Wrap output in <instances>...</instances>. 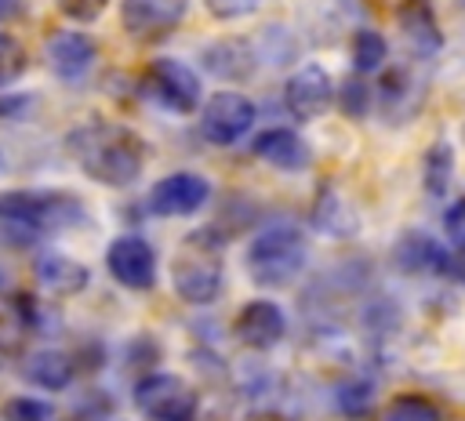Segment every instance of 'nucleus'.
<instances>
[{"instance_id": "f257e3e1", "label": "nucleus", "mask_w": 465, "mask_h": 421, "mask_svg": "<svg viewBox=\"0 0 465 421\" xmlns=\"http://www.w3.org/2000/svg\"><path fill=\"white\" fill-rule=\"evenodd\" d=\"M65 152L91 181L109 189H124L138 181L145 167V142L131 127L109 123V120L76 123L65 134Z\"/></svg>"}, {"instance_id": "f03ea898", "label": "nucleus", "mask_w": 465, "mask_h": 421, "mask_svg": "<svg viewBox=\"0 0 465 421\" xmlns=\"http://www.w3.org/2000/svg\"><path fill=\"white\" fill-rule=\"evenodd\" d=\"M84 218H87L84 203L73 192H58V189H7V192H0V236H4V243L29 247L44 232L80 225Z\"/></svg>"}, {"instance_id": "7ed1b4c3", "label": "nucleus", "mask_w": 465, "mask_h": 421, "mask_svg": "<svg viewBox=\"0 0 465 421\" xmlns=\"http://www.w3.org/2000/svg\"><path fill=\"white\" fill-rule=\"evenodd\" d=\"M222 250L225 240L218 229H196L182 240L174 261H171V283L174 294L189 305H211L222 294Z\"/></svg>"}, {"instance_id": "20e7f679", "label": "nucleus", "mask_w": 465, "mask_h": 421, "mask_svg": "<svg viewBox=\"0 0 465 421\" xmlns=\"http://www.w3.org/2000/svg\"><path fill=\"white\" fill-rule=\"evenodd\" d=\"M309 243L294 221H269L247 247V272L262 287H287L305 269Z\"/></svg>"}, {"instance_id": "39448f33", "label": "nucleus", "mask_w": 465, "mask_h": 421, "mask_svg": "<svg viewBox=\"0 0 465 421\" xmlns=\"http://www.w3.org/2000/svg\"><path fill=\"white\" fill-rule=\"evenodd\" d=\"M134 406L149 421H196L200 396L185 377L153 370L134 381Z\"/></svg>"}, {"instance_id": "423d86ee", "label": "nucleus", "mask_w": 465, "mask_h": 421, "mask_svg": "<svg viewBox=\"0 0 465 421\" xmlns=\"http://www.w3.org/2000/svg\"><path fill=\"white\" fill-rule=\"evenodd\" d=\"M142 91L156 105H163L167 113H178V116L200 109V98H203L200 94V76L178 58H153L142 73Z\"/></svg>"}, {"instance_id": "0eeeda50", "label": "nucleus", "mask_w": 465, "mask_h": 421, "mask_svg": "<svg viewBox=\"0 0 465 421\" xmlns=\"http://www.w3.org/2000/svg\"><path fill=\"white\" fill-rule=\"evenodd\" d=\"M254 127V102L240 91H218L200 109V134L211 145H232Z\"/></svg>"}, {"instance_id": "6e6552de", "label": "nucleus", "mask_w": 465, "mask_h": 421, "mask_svg": "<svg viewBox=\"0 0 465 421\" xmlns=\"http://www.w3.org/2000/svg\"><path fill=\"white\" fill-rule=\"evenodd\" d=\"M105 269L109 276L127 290H153L156 283V250L149 240L124 232L105 247Z\"/></svg>"}, {"instance_id": "1a4fd4ad", "label": "nucleus", "mask_w": 465, "mask_h": 421, "mask_svg": "<svg viewBox=\"0 0 465 421\" xmlns=\"http://www.w3.org/2000/svg\"><path fill=\"white\" fill-rule=\"evenodd\" d=\"M331 102H334V80H331V73H327L323 65H316V62L298 65V69L287 76V83H283V105H287V113H291L294 120H302V123L323 116V113L331 109Z\"/></svg>"}, {"instance_id": "9d476101", "label": "nucleus", "mask_w": 465, "mask_h": 421, "mask_svg": "<svg viewBox=\"0 0 465 421\" xmlns=\"http://www.w3.org/2000/svg\"><path fill=\"white\" fill-rule=\"evenodd\" d=\"M189 11V0H120V22L127 36L153 44L171 36Z\"/></svg>"}, {"instance_id": "9b49d317", "label": "nucleus", "mask_w": 465, "mask_h": 421, "mask_svg": "<svg viewBox=\"0 0 465 421\" xmlns=\"http://www.w3.org/2000/svg\"><path fill=\"white\" fill-rule=\"evenodd\" d=\"M211 200V181L196 171H174L167 178H160L149 189V207L160 218H185L196 214L203 203Z\"/></svg>"}, {"instance_id": "f8f14e48", "label": "nucleus", "mask_w": 465, "mask_h": 421, "mask_svg": "<svg viewBox=\"0 0 465 421\" xmlns=\"http://www.w3.org/2000/svg\"><path fill=\"white\" fill-rule=\"evenodd\" d=\"M232 334H236V341H240L243 348L269 352V348H276V345L283 341V334H287V316H283V308H280L276 301L254 298V301H247V305L236 312Z\"/></svg>"}, {"instance_id": "ddd939ff", "label": "nucleus", "mask_w": 465, "mask_h": 421, "mask_svg": "<svg viewBox=\"0 0 465 421\" xmlns=\"http://www.w3.org/2000/svg\"><path fill=\"white\" fill-rule=\"evenodd\" d=\"M94 58H98V44L87 33L58 29L47 36V62L58 80H69V83L84 80L94 69Z\"/></svg>"}, {"instance_id": "4468645a", "label": "nucleus", "mask_w": 465, "mask_h": 421, "mask_svg": "<svg viewBox=\"0 0 465 421\" xmlns=\"http://www.w3.org/2000/svg\"><path fill=\"white\" fill-rule=\"evenodd\" d=\"M396 22L403 29V44L411 47L414 58H432L443 47V33L432 11V0H400Z\"/></svg>"}, {"instance_id": "2eb2a0df", "label": "nucleus", "mask_w": 465, "mask_h": 421, "mask_svg": "<svg viewBox=\"0 0 465 421\" xmlns=\"http://www.w3.org/2000/svg\"><path fill=\"white\" fill-rule=\"evenodd\" d=\"M33 276H36V283H40L47 294H54V298L80 294V290L91 283L87 265L76 261V258H69V254H62V250H44V254H36Z\"/></svg>"}, {"instance_id": "dca6fc26", "label": "nucleus", "mask_w": 465, "mask_h": 421, "mask_svg": "<svg viewBox=\"0 0 465 421\" xmlns=\"http://www.w3.org/2000/svg\"><path fill=\"white\" fill-rule=\"evenodd\" d=\"M251 149H254L258 160H265V163H272V167H280V171H305V167L312 163L309 142H305L298 131H291V127H265V131L254 138Z\"/></svg>"}, {"instance_id": "f3484780", "label": "nucleus", "mask_w": 465, "mask_h": 421, "mask_svg": "<svg viewBox=\"0 0 465 421\" xmlns=\"http://www.w3.org/2000/svg\"><path fill=\"white\" fill-rule=\"evenodd\" d=\"M396 265L403 272H429V276H454V261L450 254L425 232H403L396 250H392Z\"/></svg>"}, {"instance_id": "a211bd4d", "label": "nucleus", "mask_w": 465, "mask_h": 421, "mask_svg": "<svg viewBox=\"0 0 465 421\" xmlns=\"http://www.w3.org/2000/svg\"><path fill=\"white\" fill-rule=\"evenodd\" d=\"M203 65L211 76L218 80H247L254 76V65H258V54L251 47V40L243 36H225L218 44H211L203 51Z\"/></svg>"}, {"instance_id": "6ab92c4d", "label": "nucleus", "mask_w": 465, "mask_h": 421, "mask_svg": "<svg viewBox=\"0 0 465 421\" xmlns=\"http://www.w3.org/2000/svg\"><path fill=\"white\" fill-rule=\"evenodd\" d=\"M76 370H80L76 367V356H69L62 348H40V352L25 356V363H22L25 381L36 385V388H47V392L69 388L73 377H76Z\"/></svg>"}, {"instance_id": "aec40b11", "label": "nucleus", "mask_w": 465, "mask_h": 421, "mask_svg": "<svg viewBox=\"0 0 465 421\" xmlns=\"http://www.w3.org/2000/svg\"><path fill=\"white\" fill-rule=\"evenodd\" d=\"M312 221H316V229L327 232V236H349V232H356V214H352V207L345 203V196L338 192V185H331V181H327L323 189H316Z\"/></svg>"}, {"instance_id": "412c9836", "label": "nucleus", "mask_w": 465, "mask_h": 421, "mask_svg": "<svg viewBox=\"0 0 465 421\" xmlns=\"http://www.w3.org/2000/svg\"><path fill=\"white\" fill-rule=\"evenodd\" d=\"M407 94H414V80H411V73H407V69H381L374 102H378V109H381L389 120H400L403 113L411 116V109H407Z\"/></svg>"}, {"instance_id": "4be33fe9", "label": "nucleus", "mask_w": 465, "mask_h": 421, "mask_svg": "<svg viewBox=\"0 0 465 421\" xmlns=\"http://www.w3.org/2000/svg\"><path fill=\"white\" fill-rule=\"evenodd\" d=\"M381 421H443L440 406L429 396L418 392H400L389 399V406L381 410Z\"/></svg>"}, {"instance_id": "5701e85b", "label": "nucleus", "mask_w": 465, "mask_h": 421, "mask_svg": "<svg viewBox=\"0 0 465 421\" xmlns=\"http://www.w3.org/2000/svg\"><path fill=\"white\" fill-rule=\"evenodd\" d=\"M385 58H389V44H385L381 33L360 29V33L352 36V69H356L360 76L385 69Z\"/></svg>"}, {"instance_id": "b1692460", "label": "nucleus", "mask_w": 465, "mask_h": 421, "mask_svg": "<svg viewBox=\"0 0 465 421\" xmlns=\"http://www.w3.org/2000/svg\"><path fill=\"white\" fill-rule=\"evenodd\" d=\"M450 174H454V152H450L447 142H436V145L425 152V167H421L425 192H429V196H443L447 185H450Z\"/></svg>"}, {"instance_id": "393cba45", "label": "nucleus", "mask_w": 465, "mask_h": 421, "mask_svg": "<svg viewBox=\"0 0 465 421\" xmlns=\"http://www.w3.org/2000/svg\"><path fill=\"white\" fill-rule=\"evenodd\" d=\"M25 69H29L25 44L0 29V87H11L18 76H25Z\"/></svg>"}, {"instance_id": "a878e982", "label": "nucleus", "mask_w": 465, "mask_h": 421, "mask_svg": "<svg viewBox=\"0 0 465 421\" xmlns=\"http://www.w3.org/2000/svg\"><path fill=\"white\" fill-rule=\"evenodd\" d=\"M338 102H341V113H345V116L363 120V116L371 113V105H374V91H371V87H367V80L356 73V76H349V80L341 83Z\"/></svg>"}, {"instance_id": "bb28decb", "label": "nucleus", "mask_w": 465, "mask_h": 421, "mask_svg": "<svg viewBox=\"0 0 465 421\" xmlns=\"http://www.w3.org/2000/svg\"><path fill=\"white\" fill-rule=\"evenodd\" d=\"M0 417L4 421H51L54 417V406L44 403V399H36V396H11V399H4Z\"/></svg>"}, {"instance_id": "cd10ccee", "label": "nucleus", "mask_w": 465, "mask_h": 421, "mask_svg": "<svg viewBox=\"0 0 465 421\" xmlns=\"http://www.w3.org/2000/svg\"><path fill=\"white\" fill-rule=\"evenodd\" d=\"M338 410L345 417H363L371 410V385L367 381H345L338 388Z\"/></svg>"}, {"instance_id": "c85d7f7f", "label": "nucleus", "mask_w": 465, "mask_h": 421, "mask_svg": "<svg viewBox=\"0 0 465 421\" xmlns=\"http://www.w3.org/2000/svg\"><path fill=\"white\" fill-rule=\"evenodd\" d=\"M443 232L458 254H465V196H458L443 214Z\"/></svg>"}, {"instance_id": "c756f323", "label": "nucleus", "mask_w": 465, "mask_h": 421, "mask_svg": "<svg viewBox=\"0 0 465 421\" xmlns=\"http://www.w3.org/2000/svg\"><path fill=\"white\" fill-rule=\"evenodd\" d=\"M105 4L109 0H54V7L69 18V22H94V18H102V11H105Z\"/></svg>"}, {"instance_id": "7c9ffc66", "label": "nucleus", "mask_w": 465, "mask_h": 421, "mask_svg": "<svg viewBox=\"0 0 465 421\" xmlns=\"http://www.w3.org/2000/svg\"><path fill=\"white\" fill-rule=\"evenodd\" d=\"M207 4V11L214 15V18H243V15H251L254 7H262L265 0H203Z\"/></svg>"}, {"instance_id": "2f4dec72", "label": "nucleus", "mask_w": 465, "mask_h": 421, "mask_svg": "<svg viewBox=\"0 0 465 421\" xmlns=\"http://www.w3.org/2000/svg\"><path fill=\"white\" fill-rule=\"evenodd\" d=\"M18 11H22V0H0V22L11 18V15H18Z\"/></svg>"}, {"instance_id": "473e14b6", "label": "nucleus", "mask_w": 465, "mask_h": 421, "mask_svg": "<svg viewBox=\"0 0 465 421\" xmlns=\"http://www.w3.org/2000/svg\"><path fill=\"white\" fill-rule=\"evenodd\" d=\"M4 167H7V163H4V149H0V171H4Z\"/></svg>"}]
</instances>
